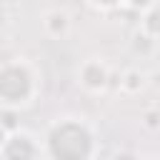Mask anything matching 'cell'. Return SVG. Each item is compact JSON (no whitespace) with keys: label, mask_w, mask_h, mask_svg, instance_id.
<instances>
[{"label":"cell","mask_w":160,"mask_h":160,"mask_svg":"<svg viewBox=\"0 0 160 160\" xmlns=\"http://www.w3.org/2000/svg\"><path fill=\"white\" fill-rule=\"evenodd\" d=\"M40 148L48 160H95L100 142L85 118L62 115L45 128Z\"/></svg>","instance_id":"obj_1"},{"label":"cell","mask_w":160,"mask_h":160,"mask_svg":"<svg viewBox=\"0 0 160 160\" xmlns=\"http://www.w3.org/2000/svg\"><path fill=\"white\" fill-rule=\"evenodd\" d=\"M40 72L25 58H12L0 62V108L20 112L38 100Z\"/></svg>","instance_id":"obj_2"},{"label":"cell","mask_w":160,"mask_h":160,"mask_svg":"<svg viewBox=\"0 0 160 160\" xmlns=\"http://www.w3.org/2000/svg\"><path fill=\"white\" fill-rule=\"evenodd\" d=\"M75 78H78L80 90H85L88 95H102V92H108L110 80H112L110 65H108L102 58H98V55L85 58V60L78 65Z\"/></svg>","instance_id":"obj_3"},{"label":"cell","mask_w":160,"mask_h":160,"mask_svg":"<svg viewBox=\"0 0 160 160\" xmlns=\"http://www.w3.org/2000/svg\"><path fill=\"white\" fill-rule=\"evenodd\" d=\"M40 158H42L40 140L25 130L8 132V138L0 148V160H40Z\"/></svg>","instance_id":"obj_4"},{"label":"cell","mask_w":160,"mask_h":160,"mask_svg":"<svg viewBox=\"0 0 160 160\" xmlns=\"http://www.w3.org/2000/svg\"><path fill=\"white\" fill-rule=\"evenodd\" d=\"M40 25H42V32L50 38V40H65L72 30V18L65 8H45L40 12Z\"/></svg>","instance_id":"obj_5"},{"label":"cell","mask_w":160,"mask_h":160,"mask_svg":"<svg viewBox=\"0 0 160 160\" xmlns=\"http://www.w3.org/2000/svg\"><path fill=\"white\" fill-rule=\"evenodd\" d=\"M140 32L155 42L160 40V5L158 2H150L140 10Z\"/></svg>","instance_id":"obj_6"},{"label":"cell","mask_w":160,"mask_h":160,"mask_svg":"<svg viewBox=\"0 0 160 160\" xmlns=\"http://www.w3.org/2000/svg\"><path fill=\"white\" fill-rule=\"evenodd\" d=\"M142 85H145V72H140L138 68H128V70L120 75V90L128 92V95L140 92Z\"/></svg>","instance_id":"obj_7"},{"label":"cell","mask_w":160,"mask_h":160,"mask_svg":"<svg viewBox=\"0 0 160 160\" xmlns=\"http://www.w3.org/2000/svg\"><path fill=\"white\" fill-rule=\"evenodd\" d=\"M142 125H145L148 130H158V128H160V112H158V110H148V112L142 115Z\"/></svg>","instance_id":"obj_8"},{"label":"cell","mask_w":160,"mask_h":160,"mask_svg":"<svg viewBox=\"0 0 160 160\" xmlns=\"http://www.w3.org/2000/svg\"><path fill=\"white\" fill-rule=\"evenodd\" d=\"M112 160H142V158L138 152H132V150H120V152H115Z\"/></svg>","instance_id":"obj_9"},{"label":"cell","mask_w":160,"mask_h":160,"mask_svg":"<svg viewBox=\"0 0 160 160\" xmlns=\"http://www.w3.org/2000/svg\"><path fill=\"white\" fill-rule=\"evenodd\" d=\"M8 25H10V15H8V10L0 5V32H5Z\"/></svg>","instance_id":"obj_10"},{"label":"cell","mask_w":160,"mask_h":160,"mask_svg":"<svg viewBox=\"0 0 160 160\" xmlns=\"http://www.w3.org/2000/svg\"><path fill=\"white\" fill-rule=\"evenodd\" d=\"M5 138H8V128H2V125H0V148H2V142H5Z\"/></svg>","instance_id":"obj_11"},{"label":"cell","mask_w":160,"mask_h":160,"mask_svg":"<svg viewBox=\"0 0 160 160\" xmlns=\"http://www.w3.org/2000/svg\"><path fill=\"white\" fill-rule=\"evenodd\" d=\"M152 160H160V158H152Z\"/></svg>","instance_id":"obj_12"}]
</instances>
